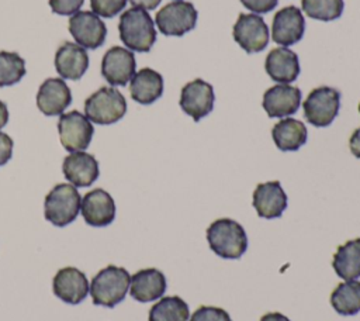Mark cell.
<instances>
[{
  "mask_svg": "<svg viewBox=\"0 0 360 321\" xmlns=\"http://www.w3.org/2000/svg\"><path fill=\"white\" fill-rule=\"evenodd\" d=\"M207 242L211 251L224 259H239L248 249L245 228L231 218L212 221L207 228Z\"/></svg>",
  "mask_w": 360,
  "mask_h": 321,
  "instance_id": "1",
  "label": "cell"
},
{
  "mask_svg": "<svg viewBox=\"0 0 360 321\" xmlns=\"http://www.w3.org/2000/svg\"><path fill=\"white\" fill-rule=\"evenodd\" d=\"M118 32L124 45L135 52H149L156 41L155 21L146 10L136 7L121 14Z\"/></svg>",
  "mask_w": 360,
  "mask_h": 321,
  "instance_id": "2",
  "label": "cell"
},
{
  "mask_svg": "<svg viewBox=\"0 0 360 321\" xmlns=\"http://www.w3.org/2000/svg\"><path fill=\"white\" fill-rule=\"evenodd\" d=\"M131 284V276L127 269L108 265L101 269L90 283V296L96 306L112 308L121 303Z\"/></svg>",
  "mask_w": 360,
  "mask_h": 321,
  "instance_id": "3",
  "label": "cell"
},
{
  "mask_svg": "<svg viewBox=\"0 0 360 321\" xmlns=\"http://www.w3.org/2000/svg\"><path fill=\"white\" fill-rule=\"evenodd\" d=\"M82 197L73 184L59 183L46 194L44 201L45 218L56 225L65 227L76 220Z\"/></svg>",
  "mask_w": 360,
  "mask_h": 321,
  "instance_id": "4",
  "label": "cell"
},
{
  "mask_svg": "<svg viewBox=\"0 0 360 321\" xmlns=\"http://www.w3.org/2000/svg\"><path fill=\"white\" fill-rule=\"evenodd\" d=\"M127 113V100L114 87H100L84 101L86 117L96 124L108 125L120 121Z\"/></svg>",
  "mask_w": 360,
  "mask_h": 321,
  "instance_id": "5",
  "label": "cell"
},
{
  "mask_svg": "<svg viewBox=\"0 0 360 321\" xmlns=\"http://www.w3.org/2000/svg\"><path fill=\"white\" fill-rule=\"evenodd\" d=\"M339 107L340 93L329 86L312 89L302 104L304 115L314 127H328L332 124L339 113Z\"/></svg>",
  "mask_w": 360,
  "mask_h": 321,
  "instance_id": "6",
  "label": "cell"
},
{
  "mask_svg": "<svg viewBox=\"0 0 360 321\" xmlns=\"http://www.w3.org/2000/svg\"><path fill=\"white\" fill-rule=\"evenodd\" d=\"M198 13L193 3L176 0L163 6L155 17L159 31L165 35L181 37L195 28Z\"/></svg>",
  "mask_w": 360,
  "mask_h": 321,
  "instance_id": "7",
  "label": "cell"
},
{
  "mask_svg": "<svg viewBox=\"0 0 360 321\" xmlns=\"http://www.w3.org/2000/svg\"><path fill=\"white\" fill-rule=\"evenodd\" d=\"M58 131L62 146L69 152L84 151L90 145L94 134L91 121L76 110L60 114Z\"/></svg>",
  "mask_w": 360,
  "mask_h": 321,
  "instance_id": "8",
  "label": "cell"
},
{
  "mask_svg": "<svg viewBox=\"0 0 360 321\" xmlns=\"http://www.w3.org/2000/svg\"><path fill=\"white\" fill-rule=\"evenodd\" d=\"M235 42L248 54L263 51L269 44V28L264 20L255 14H239L232 28Z\"/></svg>",
  "mask_w": 360,
  "mask_h": 321,
  "instance_id": "9",
  "label": "cell"
},
{
  "mask_svg": "<svg viewBox=\"0 0 360 321\" xmlns=\"http://www.w3.org/2000/svg\"><path fill=\"white\" fill-rule=\"evenodd\" d=\"M214 100L215 94L212 86L197 77L183 86L179 103L181 110L197 122L212 111Z\"/></svg>",
  "mask_w": 360,
  "mask_h": 321,
  "instance_id": "10",
  "label": "cell"
},
{
  "mask_svg": "<svg viewBox=\"0 0 360 321\" xmlns=\"http://www.w3.org/2000/svg\"><path fill=\"white\" fill-rule=\"evenodd\" d=\"M69 32L83 48H98L107 35V27L93 11H77L69 18Z\"/></svg>",
  "mask_w": 360,
  "mask_h": 321,
  "instance_id": "11",
  "label": "cell"
},
{
  "mask_svg": "<svg viewBox=\"0 0 360 321\" xmlns=\"http://www.w3.org/2000/svg\"><path fill=\"white\" fill-rule=\"evenodd\" d=\"M136 61L129 49L110 48L101 61V75L111 86H125L135 75Z\"/></svg>",
  "mask_w": 360,
  "mask_h": 321,
  "instance_id": "12",
  "label": "cell"
},
{
  "mask_svg": "<svg viewBox=\"0 0 360 321\" xmlns=\"http://www.w3.org/2000/svg\"><path fill=\"white\" fill-rule=\"evenodd\" d=\"M305 31V20L301 10L295 6H287L278 10L273 17L271 38L281 46L297 44Z\"/></svg>",
  "mask_w": 360,
  "mask_h": 321,
  "instance_id": "13",
  "label": "cell"
},
{
  "mask_svg": "<svg viewBox=\"0 0 360 321\" xmlns=\"http://www.w3.org/2000/svg\"><path fill=\"white\" fill-rule=\"evenodd\" d=\"M53 294L65 303L79 304L83 301L90 290L86 275L77 268L68 266L56 272L52 280Z\"/></svg>",
  "mask_w": 360,
  "mask_h": 321,
  "instance_id": "14",
  "label": "cell"
},
{
  "mask_svg": "<svg viewBox=\"0 0 360 321\" xmlns=\"http://www.w3.org/2000/svg\"><path fill=\"white\" fill-rule=\"evenodd\" d=\"M301 90L287 83L269 87L263 94L262 106L270 118H281L298 111Z\"/></svg>",
  "mask_w": 360,
  "mask_h": 321,
  "instance_id": "15",
  "label": "cell"
},
{
  "mask_svg": "<svg viewBox=\"0 0 360 321\" xmlns=\"http://www.w3.org/2000/svg\"><path fill=\"white\" fill-rule=\"evenodd\" d=\"M287 194L278 180L259 183L253 191L252 204L259 217L273 220L281 217L287 208Z\"/></svg>",
  "mask_w": 360,
  "mask_h": 321,
  "instance_id": "16",
  "label": "cell"
},
{
  "mask_svg": "<svg viewBox=\"0 0 360 321\" xmlns=\"http://www.w3.org/2000/svg\"><path fill=\"white\" fill-rule=\"evenodd\" d=\"M80 211L89 225L105 227L115 218V203L110 193L103 189H94L84 194Z\"/></svg>",
  "mask_w": 360,
  "mask_h": 321,
  "instance_id": "17",
  "label": "cell"
},
{
  "mask_svg": "<svg viewBox=\"0 0 360 321\" xmlns=\"http://www.w3.org/2000/svg\"><path fill=\"white\" fill-rule=\"evenodd\" d=\"M72 103V93L60 77L46 79L37 93V106L45 115L62 114Z\"/></svg>",
  "mask_w": 360,
  "mask_h": 321,
  "instance_id": "18",
  "label": "cell"
},
{
  "mask_svg": "<svg viewBox=\"0 0 360 321\" xmlns=\"http://www.w3.org/2000/svg\"><path fill=\"white\" fill-rule=\"evenodd\" d=\"M62 170L65 177L75 187H87L93 184L98 177V162L97 159L83 151L72 152L63 159Z\"/></svg>",
  "mask_w": 360,
  "mask_h": 321,
  "instance_id": "19",
  "label": "cell"
},
{
  "mask_svg": "<svg viewBox=\"0 0 360 321\" xmlns=\"http://www.w3.org/2000/svg\"><path fill=\"white\" fill-rule=\"evenodd\" d=\"M89 68V55L83 46L63 42L55 54V69L62 79L77 80Z\"/></svg>",
  "mask_w": 360,
  "mask_h": 321,
  "instance_id": "20",
  "label": "cell"
},
{
  "mask_svg": "<svg viewBox=\"0 0 360 321\" xmlns=\"http://www.w3.org/2000/svg\"><path fill=\"white\" fill-rule=\"evenodd\" d=\"M166 291V277L156 268L141 269L131 276L129 294L141 303H148L163 297Z\"/></svg>",
  "mask_w": 360,
  "mask_h": 321,
  "instance_id": "21",
  "label": "cell"
},
{
  "mask_svg": "<svg viewBox=\"0 0 360 321\" xmlns=\"http://www.w3.org/2000/svg\"><path fill=\"white\" fill-rule=\"evenodd\" d=\"M264 69L274 82L288 84L300 75V61L294 51L287 46H278L267 54Z\"/></svg>",
  "mask_w": 360,
  "mask_h": 321,
  "instance_id": "22",
  "label": "cell"
},
{
  "mask_svg": "<svg viewBox=\"0 0 360 321\" xmlns=\"http://www.w3.org/2000/svg\"><path fill=\"white\" fill-rule=\"evenodd\" d=\"M132 100L139 104H152L163 94V77L159 72L143 68L138 70L129 83Z\"/></svg>",
  "mask_w": 360,
  "mask_h": 321,
  "instance_id": "23",
  "label": "cell"
},
{
  "mask_svg": "<svg viewBox=\"0 0 360 321\" xmlns=\"http://www.w3.org/2000/svg\"><path fill=\"white\" fill-rule=\"evenodd\" d=\"M271 137L276 146L284 152L298 151L308 138L307 127L295 118H281L271 128Z\"/></svg>",
  "mask_w": 360,
  "mask_h": 321,
  "instance_id": "24",
  "label": "cell"
},
{
  "mask_svg": "<svg viewBox=\"0 0 360 321\" xmlns=\"http://www.w3.org/2000/svg\"><path fill=\"white\" fill-rule=\"evenodd\" d=\"M332 268L343 280H356L360 277V238L350 239L336 249Z\"/></svg>",
  "mask_w": 360,
  "mask_h": 321,
  "instance_id": "25",
  "label": "cell"
},
{
  "mask_svg": "<svg viewBox=\"0 0 360 321\" xmlns=\"http://www.w3.org/2000/svg\"><path fill=\"white\" fill-rule=\"evenodd\" d=\"M330 306L340 315H354L360 311V282L339 283L330 294Z\"/></svg>",
  "mask_w": 360,
  "mask_h": 321,
  "instance_id": "26",
  "label": "cell"
},
{
  "mask_svg": "<svg viewBox=\"0 0 360 321\" xmlns=\"http://www.w3.org/2000/svg\"><path fill=\"white\" fill-rule=\"evenodd\" d=\"M190 310L187 303L179 296L160 297L149 310V321H187Z\"/></svg>",
  "mask_w": 360,
  "mask_h": 321,
  "instance_id": "27",
  "label": "cell"
},
{
  "mask_svg": "<svg viewBox=\"0 0 360 321\" xmlns=\"http://www.w3.org/2000/svg\"><path fill=\"white\" fill-rule=\"evenodd\" d=\"M301 7L309 18L332 21L342 15L345 3L343 0H302Z\"/></svg>",
  "mask_w": 360,
  "mask_h": 321,
  "instance_id": "28",
  "label": "cell"
},
{
  "mask_svg": "<svg viewBox=\"0 0 360 321\" xmlns=\"http://www.w3.org/2000/svg\"><path fill=\"white\" fill-rule=\"evenodd\" d=\"M25 75V62L17 52L0 51V87L18 83Z\"/></svg>",
  "mask_w": 360,
  "mask_h": 321,
  "instance_id": "29",
  "label": "cell"
},
{
  "mask_svg": "<svg viewBox=\"0 0 360 321\" xmlns=\"http://www.w3.org/2000/svg\"><path fill=\"white\" fill-rule=\"evenodd\" d=\"M127 0H90V7L94 14L104 18H111L124 10Z\"/></svg>",
  "mask_w": 360,
  "mask_h": 321,
  "instance_id": "30",
  "label": "cell"
},
{
  "mask_svg": "<svg viewBox=\"0 0 360 321\" xmlns=\"http://www.w3.org/2000/svg\"><path fill=\"white\" fill-rule=\"evenodd\" d=\"M188 321H232L231 315L219 307L201 306L190 317Z\"/></svg>",
  "mask_w": 360,
  "mask_h": 321,
  "instance_id": "31",
  "label": "cell"
},
{
  "mask_svg": "<svg viewBox=\"0 0 360 321\" xmlns=\"http://www.w3.org/2000/svg\"><path fill=\"white\" fill-rule=\"evenodd\" d=\"M84 0H49V6L53 13L59 15H69L79 11Z\"/></svg>",
  "mask_w": 360,
  "mask_h": 321,
  "instance_id": "32",
  "label": "cell"
},
{
  "mask_svg": "<svg viewBox=\"0 0 360 321\" xmlns=\"http://www.w3.org/2000/svg\"><path fill=\"white\" fill-rule=\"evenodd\" d=\"M240 3L252 13L262 14L271 11L277 6L278 0H240Z\"/></svg>",
  "mask_w": 360,
  "mask_h": 321,
  "instance_id": "33",
  "label": "cell"
},
{
  "mask_svg": "<svg viewBox=\"0 0 360 321\" xmlns=\"http://www.w3.org/2000/svg\"><path fill=\"white\" fill-rule=\"evenodd\" d=\"M13 145V139L7 134L0 132V166L6 165L11 159Z\"/></svg>",
  "mask_w": 360,
  "mask_h": 321,
  "instance_id": "34",
  "label": "cell"
},
{
  "mask_svg": "<svg viewBox=\"0 0 360 321\" xmlns=\"http://www.w3.org/2000/svg\"><path fill=\"white\" fill-rule=\"evenodd\" d=\"M349 148H350V152L360 159V127L350 135V139H349Z\"/></svg>",
  "mask_w": 360,
  "mask_h": 321,
  "instance_id": "35",
  "label": "cell"
},
{
  "mask_svg": "<svg viewBox=\"0 0 360 321\" xmlns=\"http://www.w3.org/2000/svg\"><path fill=\"white\" fill-rule=\"evenodd\" d=\"M162 0H129V3L136 7V8H142V10H153L159 6Z\"/></svg>",
  "mask_w": 360,
  "mask_h": 321,
  "instance_id": "36",
  "label": "cell"
},
{
  "mask_svg": "<svg viewBox=\"0 0 360 321\" xmlns=\"http://www.w3.org/2000/svg\"><path fill=\"white\" fill-rule=\"evenodd\" d=\"M260 321H291V320L281 313H267L260 318Z\"/></svg>",
  "mask_w": 360,
  "mask_h": 321,
  "instance_id": "37",
  "label": "cell"
},
{
  "mask_svg": "<svg viewBox=\"0 0 360 321\" xmlns=\"http://www.w3.org/2000/svg\"><path fill=\"white\" fill-rule=\"evenodd\" d=\"M7 121H8V110L6 103L0 100V130L7 124Z\"/></svg>",
  "mask_w": 360,
  "mask_h": 321,
  "instance_id": "38",
  "label": "cell"
},
{
  "mask_svg": "<svg viewBox=\"0 0 360 321\" xmlns=\"http://www.w3.org/2000/svg\"><path fill=\"white\" fill-rule=\"evenodd\" d=\"M359 113H360V104H359Z\"/></svg>",
  "mask_w": 360,
  "mask_h": 321,
  "instance_id": "39",
  "label": "cell"
}]
</instances>
